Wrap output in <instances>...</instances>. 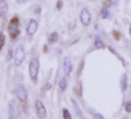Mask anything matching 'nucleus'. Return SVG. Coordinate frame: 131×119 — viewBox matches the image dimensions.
I'll return each instance as SVG.
<instances>
[{"label":"nucleus","mask_w":131,"mask_h":119,"mask_svg":"<svg viewBox=\"0 0 131 119\" xmlns=\"http://www.w3.org/2000/svg\"><path fill=\"white\" fill-rule=\"evenodd\" d=\"M38 71H40V61L37 58H32L29 62V75L34 82H37Z\"/></svg>","instance_id":"1"},{"label":"nucleus","mask_w":131,"mask_h":119,"mask_svg":"<svg viewBox=\"0 0 131 119\" xmlns=\"http://www.w3.org/2000/svg\"><path fill=\"white\" fill-rule=\"evenodd\" d=\"M25 58H26L25 47H23L22 45H19L14 51V57H13V59H14V65L16 67H20L21 65L23 64V61H25Z\"/></svg>","instance_id":"2"},{"label":"nucleus","mask_w":131,"mask_h":119,"mask_svg":"<svg viewBox=\"0 0 131 119\" xmlns=\"http://www.w3.org/2000/svg\"><path fill=\"white\" fill-rule=\"evenodd\" d=\"M14 92H15L16 98L21 102H25L28 97V91H27V89H26V87L23 86V84H17L16 87H15Z\"/></svg>","instance_id":"3"},{"label":"nucleus","mask_w":131,"mask_h":119,"mask_svg":"<svg viewBox=\"0 0 131 119\" xmlns=\"http://www.w3.org/2000/svg\"><path fill=\"white\" fill-rule=\"evenodd\" d=\"M35 110H36L37 116L40 117L41 119L47 118V114H48L47 109H45L44 103H43L41 99H36V101H35Z\"/></svg>","instance_id":"4"},{"label":"nucleus","mask_w":131,"mask_h":119,"mask_svg":"<svg viewBox=\"0 0 131 119\" xmlns=\"http://www.w3.org/2000/svg\"><path fill=\"white\" fill-rule=\"evenodd\" d=\"M8 32L10 34L12 37H16L20 34V27H19V20L16 18L12 19L8 24Z\"/></svg>","instance_id":"5"},{"label":"nucleus","mask_w":131,"mask_h":119,"mask_svg":"<svg viewBox=\"0 0 131 119\" xmlns=\"http://www.w3.org/2000/svg\"><path fill=\"white\" fill-rule=\"evenodd\" d=\"M91 13L87 8H82L80 12V22L82 25H88L91 23Z\"/></svg>","instance_id":"6"},{"label":"nucleus","mask_w":131,"mask_h":119,"mask_svg":"<svg viewBox=\"0 0 131 119\" xmlns=\"http://www.w3.org/2000/svg\"><path fill=\"white\" fill-rule=\"evenodd\" d=\"M37 29H38V22H37L35 19H31V20H29V22H28L27 24V29H26V31H27V34L29 36H32L36 34Z\"/></svg>","instance_id":"7"},{"label":"nucleus","mask_w":131,"mask_h":119,"mask_svg":"<svg viewBox=\"0 0 131 119\" xmlns=\"http://www.w3.org/2000/svg\"><path fill=\"white\" fill-rule=\"evenodd\" d=\"M63 67H64L65 75H66V76H69V75L72 73V71H73V64H72L70 57H65L64 58V61H63Z\"/></svg>","instance_id":"8"},{"label":"nucleus","mask_w":131,"mask_h":119,"mask_svg":"<svg viewBox=\"0 0 131 119\" xmlns=\"http://www.w3.org/2000/svg\"><path fill=\"white\" fill-rule=\"evenodd\" d=\"M119 88H121V92H125L126 88H128V75L123 73L119 80Z\"/></svg>","instance_id":"9"},{"label":"nucleus","mask_w":131,"mask_h":119,"mask_svg":"<svg viewBox=\"0 0 131 119\" xmlns=\"http://www.w3.org/2000/svg\"><path fill=\"white\" fill-rule=\"evenodd\" d=\"M8 116L10 119H14L16 117V112H15V104L13 102H9L8 104Z\"/></svg>","instance_id":"10"},{"label":"nucleus","mask_w":131,"mask_h":119,"mask_svg":"<svg viewBox=\"0 0 131 119\" xmlns=\"http://www.w3.org/2000/svg\"><path fill=\"white\" fill-rule=\"evenodd\" d=\"M7 10H8L7 3L5 0H0V14H1V16H5L7 14Z\"/></svg>","instance_id":"11"},{"label":"nucleus","mask_w":131,"mask_h":119,"mask_svg":"<svg viewBox=\"0 0 131 119\" xmlns=\"http://www.w3.org/2000/svg\"><path fill=\"white\" fill-rule=\"evenodd\" d=\"M72 105H73V110H74V112H75V114H77L78 117H82V111L75 99H72Z\"/></svg>","instance_id":"12"},{"label":"nucleus","mask_w":131,"mask_h":119,"mask_svg":"<svg viewBox=\"0 0 131 119\" xmlns=\"http://www.w3.org/2000/svg\"><path fill=\"white\" fill-rule=\"evenodd\" d=\"M94 45H95V47H96V49H103V47H104L103 42H102L101 37H100L99 35H96V36H95V39H94Z\"/></svg>","instance_id":"13"},{"label":"nucleus","mask_w":131,"mask_h":119,"mask_svg":"<svg viewBox=\"0 0 131 119\" xmlns=\"http://www.w3.org/2000/svg\"><path fill=\"white\" fill-rule=\"evenodd\" d=\"M66 88H67V79H66V76H63L59 81V89H60V91H65Z\"/></svg>","instance_id":"14"},{"label":"nucleus","mask_w":131,"mask_h":119,"mask_svg":"<svg viewBox=\"0 0 131 119\" xmlns=\"http://www.w3.org/2000/svg\"><path fill=\"white\" fill-rule=\"evenodd\" d=\"M101 18L102 19L110 18V12H109V9H108V7H107V6H103V7H102V9H101Z\"/></svg>","instance_id":"15"},{"label":"nucleus","mask_w":131,"mask_h":119,"mask_svg":"<svg viewBox=\"0 0 131 119\" xmlns=\"http://www.w3.org/2000/svg\"><path fill=\"white\" fill-rule=\"evenodd\" d=\"M58 38H59V36H58L57 32H52L49 36V43H56L58 41Z\"/></svg>","instance_id":"16"},{"label":"nucleus","mask_w":131,"mask_h":119,"mask_svg":"<svg viewBox=\"0 0 131 119\" xmlns=\"http://www.w3.org/2000/svg\"><path fill=\"white\" fill-rule=\"evenodd\" d=\"M0 47L1 49H4V46H5V44H6V38H5V34L4 32H1L0 34Z\"/></svg>","instance_id":"17"},{"label":"nucleus","mask_w":131,"mask_h":119,"mask_svg":"<svg viewBox=\"0 0 131 119\" xmlns=\"http://www.w3.org/2000/svg\"><path fill=\"white\" fill-rule=\"evenodd\" d=\"M63 117H64V119H72L71 113L67 109H63Z\"/></svg>","instance_id":"18"},{"label":"nucleus","mask_w":131,"mask_h":119,"mask_svg":"<svg viewBox=\"0 0 131 119\" xmlns=\"http://www.w3.org/2000/svg\"><path fill=\"white\" fill-rule=\"evenodd\" d=\"M124 110H125V112H128V113H131V102H128V103L124 104Z\"/></svg>","instance_id":"19"},{"label":"nucleus","mask_w":131,"mask_h":119,"mask_svg":"<svg viewBox=\"0 0 131 119\" xmlns=\"http://www.w3.org/2000/svg\"><path fill=\"white\" fill-rule=\"evenodd\" d=\"M56 8H57V10H60V9H62V8H63V0H58Z\"/></svg>","instance_id":"20"},{"label":"nucleus","mask_w":131,"mask_h":119,"mask_svg":"<svg viewBox=\"0 0 131 119\" xmlns=\"http://www.w3.org/2000/svg\"><path fill=\"white\" fill-rule=\"evenodd\" d=\"M93 119H104V117L102 116L101 113H95L94 116H93Z\"/></svg>","instance_id":"21"},{"label":"nucleus","mask_w":131,"mask_h":119,"mask_svg":"<svg viewBox=\"0 0 131 119\" xmlns=\"http://www.w3.org/2000/svg\"><path fill=\"white\" fill-rule=\"evenodd\" d=\"M108 1H109V3H110L113 6H117V5L119 4V0H108Z\"/></svg>","instance_id":"22"},{"label":"nucleus","mask_w":131,"mask_h":119,"mask_svg":"<svg viewBox=\"0 0 131 119\" xmlns=\"http://www.w3.org/2000/svg\"><path fill=\"white\" fill-rule=\"evenodd\" d=\"M125 45H126V47H128V49L131 51V41L125 39Z\"/></svg>","instance_id":"23"},{"label":"nucleus","mask_w":131,"mask_h":119,"mask_svg":"<svg viewBox=\"0 0 131 119\" xmlns=\"http://www.w3.org/2000/svg\"><path fill=\"white\" fill-rule=\"evenodd\" d=\"M29 0H16L17 4H21V5H23V4H27Z\"/></svg>","instance_id":"24"},{"label":"nucleus","mask_w":131,"mask_h":119,"mask_svg":"<svg viewBox=\"0 0 131 119\" xmlns=\"http://www.w3.org/2000/svg\"><path fill=\"white\" fill-rule=\"evenodd\" d=\"M130 36H131V25H130Z\"/></svg>","instance_id":"25"},{"label":"nucleus","mask_w":131,"mask_h":119,"mask_svg":"<svg viewBox=\"0 0 131 119\" xmlns=\"http://www.w3.org/2000/svg\"><path fill=\"white\" fill-rule=\"evenodd\" d=\"M123 119H125V118H123Z\"/></svg>","instance_id":"26"}]
</instances>
